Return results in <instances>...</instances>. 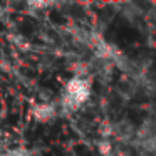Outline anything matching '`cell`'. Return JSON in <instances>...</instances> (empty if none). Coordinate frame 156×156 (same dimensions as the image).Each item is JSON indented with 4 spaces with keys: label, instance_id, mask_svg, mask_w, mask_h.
Returning <instances> with one entry per match:
<instances>
[{
    "label": "cell",
    "instance_id": "cell-1",
    "mask_svg": "<svg viewBox=\"0 0 156 156\" xmlns=\"http://www.w3.org/2000/svg\"><path fill=\"white\" fill-rule=\"evenodd\" d=\"M89 96H91V81L84 76H76L66 84L61 104L69 111H76L79 106L87 101Z\"/></svg>",
    "mask_w": 156,
    "mask_h": 156
},
{
    "label": "cell",
    "instance_id": "cell-2",
    "mask_svg": "<svg viewBox=\"0 0 156 156\" xmlns=\"http://www.w3.org/2000/svg\"><path fill=\"white\" fill-rule=\"evenodd\" d=\"M136 131H138V128H134V126L128 121H119L114 124V134L118 136V138H121L122 141L133 143L136 139Z\"/></svg>",
    "mask_w": 156,
    "mask_h": 156
},
{
    "label": "cell",
    "instance_id": "cell-3",
    "mask_svg": "<svg viewBox=\"0 0 156 156\" xmlns=\"http://www.w3.org/2000/svg\"><path fill=\"white\" fill-rule=\"evenodd\" d=\"M34 116L42 122L51 121V119L55 116V108L52 104H41V106H37V108L34 109Z\"/></svg>",
    "mask_w": 156,
    "mask_h": 156
},
{
    "label": "cell",
    "instance_id": "cell-4",
    "mask_svg": "<svg viewBox=\"0 0 156 156\" xmlns=\"http://www.w3.org/2000/svg\"><path fill=\"white\" fill-rule=\"evenodd\" d=\"M96 146H98V151L101 153V156H112V153H114V146H112L111 139L108 138H101Z\"/></svg>",
    "mask_w": 156,
    "mask_h": 156
},
{
    "label": "cell",
    "instance_id": "cell-5",
    "mask_svg": "<svg viewBox=\"0 0 156 156\" xmlns=\"http://www.w3.org/2000/svg\"><path fill=\"white\" fill-rule=\"evenodd\" d=\"M12 156H29L27 153H24V151H17L15 154H12Z\"/></svg>",
    "mask_w": 156,
    "mask_h": 156
}]
</instances>
